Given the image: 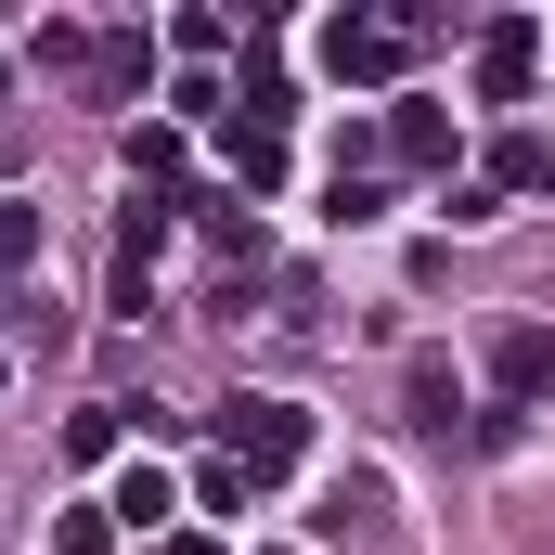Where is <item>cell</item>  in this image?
<instances>
[{"mask_svg": "<svg viewBox=\"0 0 555 555\" xmlns=\"http://www.w3.org/2000/svg\"><path fill=\"white\" fill-rule=\"evenodd\" d=\"M142 78H155V39H142V26H104V39H91V65H78V91H91V104H130Z\"/></svg>", "mask_w": 555, "mask_h": 555, "instance_id": "obj_7", "label": "cell"}, {"mask_svg": "<svg viewBox=\"0 0 555 555\" xmlns=\"http://www.w3.org/2000/svg\"><path fill=\"white\" fill-rule=\"evenodd\" d=\"M491 388H504V414L555 401V336L543 323H504V336H491Z\"/></svg>", "mask_w": 555, "mask_h": 555, "instance_id": "obj_4", "label": "cell"}, {"mask_svg": "<svg viewBox=\"0 0 555 555\" xmlns=\"http://www.w3.org/2000/svg\"><path fill=\"white\" fill-rule=\"evenodd\" d=\"M194 504H207V517H246V504H259V478H246V465H207V478H194Z\"/></svg>", "mask_w": 555, "mask_h": 555, "instance_id": "obj_16", "label": "cell"}, {"mask_svg": "<svg viewBox=\"0 0 555 555\" xmlns=\"http://www.w3.org/2000/svg\"><path fill=\"white\" fill-rule=\"evenodd\" d=\"M478 181H491V194H555V142H543V130H504Z\"/></svg>", "mask_w": 555, "mask_h": 555, "instance_id": "obj_8", "label": "cell"}, {"mask_svg": "<svg viewBox=\"0 0 555 555\" xmlns=\"http://www.w3.org/2000/svg\"><path fill=\"white\" fill-rule=\"evenodd\" d=\"M65 555H117V517L104 504H65Z\"/></svg>", "mask_w": 555, "mask_h": 555, "instance_id": "obj_19", "label": "cell"}, {"mask_svg": "<svg viewBox=\"0 0 555 555\" xmlns=\"http://www.w3.org/2000/svg\"><path fill=\"white\" fill-rule=\"evenodd\" d=\"M117 439H130V401H78V414H65V452H78V465H104Z\"/></svg>", "mask_w": 555, "mask_h": 555, "instance_id": "obj_13", "label": "cell"}, {"mask_svg": "<svg viewBox=\"0 0 555 555\" xmlns=\"http://www.w3.org/2000/svg\"><path fill=\"white\" fill-rule=\"evenodd\" d=\"M310 530H323V543H349V555H375V543H388V478H375V465H349V478L310 504Z\"/></svg>", "mask_w": 555, "mask_h": 555, "instance_id": "obj_3", "label": "cell"}, {"mask_svg": "<svg viewBox=\"0 0 555 555\" xmlns=\"http://www.w3.org/2000/svg\"><path fill=\"white\" fill-rule=\"evenodd\" d=\"M323 220H336V233H362V220H388V181H336V194H323Z\"/></svg>", "mask_w": 555, "mask_h": 555, "instance_id": "obj_15", "label": "cell"}, {"mask_svg": "<svg viewBox=\"0 0 555 555\" xmlns=\"http://www.w3.org/2000/svg\"><path fill=\"white\" fill-rule=\"evenodd\" d=\"M297 452H310V401H284V388H233L220 401V465H246L259 491H272Z\"/></svg>", "mask_w": 555, "mask_h": 555, "instance_id": "obj_1", "label": "cell"}, {"mask_svg": "<svg viewBox=\"0 0 555 555\" xmlns=\"http://www.w3.org/2000/svg\"><path fill=\"white\" fill-rule=\"evenodd\" d=\"M439 220H452V233H478V220H504V194H491V181H452V194H439Z\"/></svg>", "mask_w": 555, "mask_h": 555, "instance_id": "obj_18", "label": "cell"}, {"mask_svg": "<svg viewBox=\"0 0 555 555\" xmlns=\"http://www.w3.org/2000/svg\"><path fill=\"white\" fill-rule=\"evenodd\" d=\"M0 323H13V349H65V336H78V323H65V310H52V297H13V310H0Z\"/></svg>", "mask_w": 555, "mask_h": 555, "instance_id": "obj_14", "label": "cell"}, {"mask_svg": "<svg viewBox=\"0 0 555 555\" xmlns=\"http://www.w3.org/2000/svg\"><path fill=\"white\" fill-rule=\"evenodd\" d=\"M26 259H39V207H26V194H0V272H26Z\"/></svg>", "mask_w": 555, "mask_h": 555, "instance_id": "obj_17", "label": "cell"}, {"mask_svg": "<svg viewBox=\"0 0 555 555\" xmlns=\"http://www.w3.org/2000/svg\"><path fill=\"white\" fill-rule=\"evenodd\" d=\"M168 181H181V130L142 117V130H130V194H168Z\"/></svg>", "mask_w": 555, "mask_h": 555, "instance_id": "obj_11", "label": "cell"}, {"mask_svg": "<svg viewBox=\"0 0 555 555\" xmlns=\"http://www.w3.org/2000/svg\"><path fill=\"white\" fill-rule=\"evenodd\" d=\"M194 220H207V246H233V259L259 272V207H246V194H194Z\"/></svg>", "mask_w": 555, "mask_h": 555, "instance_id": "obj_12", "label": "cell"}, {"mask_svg": "<svg viewBox=\"0 0 555 555\" xmlns=\"http://www.w3.org/2000/svg\"><path fill=\"white\" fill-rule=\"evenodd\" d=\"M530 65H543V26H530V13L478 26V104H517V91H530Z\"/></svg>", "mask_w": 555, "mask_h": 555, "instance_id": "obj_6", "label": "cell"}, {"mask_svg": "<svg viewBox=\"0 0 555 555\" xmlns=\"http://www.w3.org/2000/svg\"><path fill=\"white\" fill-rule=\"evenodd\" d=\"M259 555H297V543H259Z\"/></svg>", "mask_w": 555, "mask_h": 555, "instance_id": "obj_21", "label": "cell"}, {"mask_svg": "<svg viewBox=\"0 0 555 555\" xmlns=\"http://www.w3.org/2000/svg\"><path fill=\"white\" fill-rule=\"evenodd\" d=\"M104 517H117V530H155V543H168V517H181V491H168V478H155V465H130V478H117V504H104Z\"/></svg>", "mask_w": 555, "mask_h": 555, "instance_id": "obj_10", "label": "cell"}, {"mask_svg": "<svg viewBox=\"0 0 555 555\" xmlns=\"http://www.w3.org/2000/svg\"><path fill=\"white\" fill-rule=\"evenodd\" d=\"M388 155H401V168H439V181H452V117H439V104H388Z\"/></svg>", "mask_w": 555, "mask_h": 555, "instance_id": "obj_9", "label": "cell"}, {"mask_svg": "<svg viewBox=\"0 0 555 555\" xmlns=\"http://www.w3.org/2000/svg\"><path fill=\"white\" fill-rule=\"evenodd\" d=\"M401 414H414L426 439L465 426V362H452V349H414V362H401Z\"/></svg>", "mask_w": 555, "mask_h": 555, "instance_id": "obj_5", "label": "cell"}, {"mask_svg": "<svg viewBox=\"0 0 555 555\" xmlns=\"http://www.w3.org/2000/svg\"><path fill=\"white\" fill-rule=\"evenodd\" d=\"M0 375H13V349H0Z\"/></svg>", "mask_w": 555, "mask_h": 555, "instance_id": "obj_22", "label": "cell"}, {"mask_svg": "<svg viewBox=\"0 0 555 555\" xmlns=\"http://www.w3.org/2000/svg\"><path fill=\"white\" fill-rule=\"evenodd\" d=\"M155 555H220V543H207V530H168V543H155Z\"/></svg>", "mask_w": 555, "mask_h": 555, "instance_id": "obj_20", "label": "cell"}, {"mask_svg": "<svg viewBox=\"0 0 555 555\" xmlns=\"http://www.w3.org/2000/svg\"><path fill=\"white\" fill-rule=\"evenodd\" d=\"M426 13H336L323 26V78H349V91H388L401 65H414Z\"/></svg>", "mask_w": 555, "mask_h": 555, "instance_id": "obj_2", "label": "cell"}]
</instances>
